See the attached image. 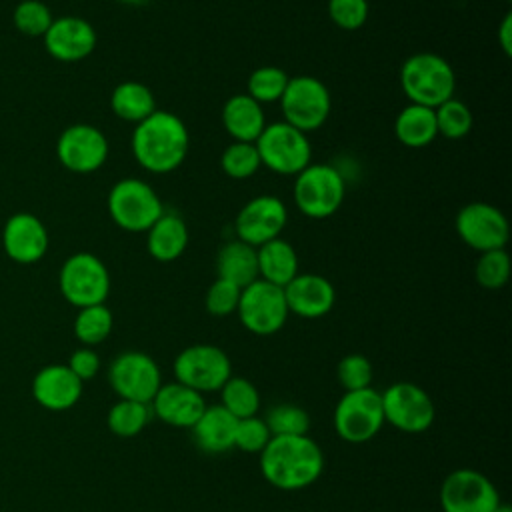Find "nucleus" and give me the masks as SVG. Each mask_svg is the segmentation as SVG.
Returning <instances> with one entry per match:
<instances>
[{
  "mask_svg": "<svg viewBox=\"0 0 512 512\" xmlns=\"http://www.w3.org/2000/svg\"><path fill=\"white\" fill-rule=\"evenodd\" d=\"M384 422H390L400 432L418 434L430 428L436 410L424 388L412 382H394L380 394Z\"/></svg>",
  "mask_w": 512,
  "mask_h": 512,
  "instance_id": "obj_13",
  "label": "nucleus"
},
{
  "mask_svg": "<svg viewBox=\"0 0 512 512\" xmlns=\"http://www.w3.org/2000/svg\"><path fill=\"white\" fill-rule=\"evenodd\" d=\"M296 208L314 220L332 216L344 202L346 184L342 174L330 164H308L294 180Z\"/></svg>",
  "mask_w": 512,
  "mask_h": 512,
  "instance_id": "obj_5",
  "label": "nucleus"
},
{
  "mask_svg": "<svg viewBox=\"0 0 512 512\" xmlns=\"http://www.w3.org/2000/svg\"><path fill=\"white\" fill-rule=\"evenodd\" d=\"M436 116V130L438 136H444L448 140H460L472 130V112L470 108L458 100V98H448L446 102L438 104L434 108Z\"/></svg>",
  "mask_w": 512,
  "mask_h": 512,
  "instance_id": "obj_34",
  "label": "nucleus"
},
{
  "mask_svg": "<svg viewBox=\"0 0 512 512\" xmlns=\"http://www.w3.org/2000/svg\"><path fill=\"white\" fill-rule=\"evenodd\" d=\"M12 18L14 26L26 36H44L54 20L50 8L40 0H22Z\"/></svg>",
  "mask_w": 512,
  "mask_h": 512,
  "instance_id": "obj_38",
  "label": "nucleus"
},
{
  "mask_svg": "<svg viewBox=\"0 0 512 512\" xmlns=\"http://www.w3.org/2000/svg\"><path fill=\"white\" fill-rule=\"evenodd\" d=\"M498 42H500V48L506 56L512 54V14L508 12L502 22H500V28H498Z\"/></svg>",
  "mask_w": 512,
  "mask_h": 512,
  "instance_id": "obj_44",
  "label": "nucleus"
},
{
  "mask_svg": "<svg viewBox=\"0 0 512 512\" xmlns=\"http://www.w3.org/2000/svg\"><path fill=\"white\" fill-rule=\"evenodd\" d=\"M494 512H512V510H510V506H508V504H502V502H500V504L496 506V510H494Z\"/></svg>",
  "mask_w": 512,
  "mask_h": 512,
  "instance_id": "obj_46",
  "label": "nucleus"
},
{
  "mask_svg": "<svg viewBox=\"0 0 512 512\" xmlns=\"http://www.w3.org/2000/svg\"><path fill=\"white\" fill-rule=\"evenodd\" d=\"M282 290L288 312L300 318L326 316L336 302V290L332 282L312 272H298Z\"/></svg>",
  "mask_w": 512,
  "mask_h": 512,
  "instance_id": "obj_20",
  "label": "nucleus"
},
{
  "mask_svg": "<svg viewBox=\"0 0 512 512\" xmlns=\"http://www.w3.org/2000/svg\"><path fill=\"white\" fill-rule=\"evenodd\" d=\"M324 470V454L308 436H272L260 452V472L278 490L314 484Z\"/></svg>",
  "mask_w": 512,
  "mask_h": 512,
  "instance_id": "obj_2",
  "label": "nucleus"
},
{
  "mask_svg": "<svg viewBox=\"0 0 512 512\" xmlns=\"http://www.w3.org/2000/svg\"><path fill=\"white\" fill-rule=\"evenodd\" d=\"M176 382L196 390L214 392L232 376L228 354L214 344H192L184 348L174 360Z\"/></svg>",
  "mask_w": 512,
  "mask_h": 512,
  "instance_id": "obj_11",
  "label": "nucleus"
},
{
  "mask_svg": "<svg viewBox=\"0 0 512 512\" xmlns=\"http://www.w3.org/2000/svg\"><path fill=\"white\" fill-rule=\"evenodd\" d=\"M254 144L262 166L280 176H296L312 160L308 136L284 120L266 124Z\"/></svg>",
  "mask_w": 512,
  "mask_h": 512,
  "instance_id": "obj_6",
  "label": "nucleus"
},
{
  "mask_svg": "<svg viewBox=\"0 0 512 512\" xmlns=\"http://www.w3.org/2000/svg\"><path fill=\"white\" fill-rule=\"evenodd\" d=\"M216 272L218 278L228 280L238 288H246L258 280L256 248L238 238L226 242L216 254Z\"/></svg>",
  "mask_w": 512,
  "mask_h": 512,
  "instance_id": "obj_27",
  "label": "nucleus"
},
{
  "mask_svg": "<svg viewBox=\"0 0 512 512\" xmlns=\"http://www.w3.org/2000/svg\"><path fill=\"white\" fill-rule=\"evenodd\" d=\"M368 0H328V16L334 26L354 32L368 20Z\"/></svg>",
  "mask_w": 512,
  "mask_h": 512,
  "instance_id": "obj_39",
  "label": "nucleus"
},
{
  "mask_svg": "<svg viewBox=\"0 0 512 512\" xmlns=\"http://www.w3.org/2000/svg\"><path fill=\"white\" fill-rule=\"evenodd\" d=\"M236 424L238 418H234L224 406H206L192 426V436L204 452L220 454L234 448Z\"/></svg>",
  "mask_w": 512,
  "mask_h": 512,
  "instance_id": "obj_24",
  "label": "nucleus"
},
{
  "mask_svg": "<svg viewBox=\"0 0 512 512\" xmlns=\"http://www.w3.org/2000/svg\"><path fill=\"white\" fill-rule=\"evenodd\" d=\"M270 438H272V434H270L264 418L248 416V418H240L236 424L234 446L248 454H260Z\"/></svg>",
  "mask_w": 512,
  "mask_h": 512,
  "instance_id": "obj_40",
  "label": "nucleus"
},
{
  "mask_svg": "<svg viewBox=\"0 0 512 512\" xmlns=\"http://www.w3.org/2000/svg\"><path fill=\"white\" fill-rule=\"evenodd\" d=\"M120 4H128V6H142V4H148L150 0H116Z\"/></svg>",
  "mask_w": 512,
  "mask_h": 512,
  "instance_id": "obj_45",
  "label": "nucleus"
},
{
  "mask_svg": "<svg viewBox=\"0 0 512 512\" xmlns=\"http://www.w3.org/2000/svg\"><path fill=\"white\" fill-rule=\"evenodd\" d=\"M258 278L284 288L298 274V254L282 236L268 240L256 248Z\"/></svg>",
  "mask_w": 512,
  "mask_h": 512,
  "instance_id": "obj_26",
  "label": "nucleus"
},
{
  "mask_svg": "<svg viewBox=\"0 0 512 512\" xmlns=\"http://www.w3.org/2000/svg\"><path fill=\"white\" fill-rule=\"evenodd\" d=\"M262 162L256 150L254 142H230L222 156H220V168L228 178L234 180H246L254 176L260 170Z\"/></svg>",
  "mask_w": 512,
  "mask_h": 512,
  "instance_id": "obj_35",
  "label": "nucleus"
},
{
  "mask_svg": "<svg viewBox=\"0 0 512 512\" xmlns=\"http://www.w3.org/2000/svg\"><path fill=\"white\" fill-rule=\"evenodd\" d=\"M290 76L278 66H258L250 72L246 80V94L258 104L278 102L284 94Z\"/></svg>",
  "mask_w": 512,
  "mask_h": 512,
  "instance_id": "obj_33",
  "label": "nucleus"
},
{
  "mask_svg": "<svg viewBox=\"0 0 512 512\" xmlns=\"http://www.w3.org/2000/svg\"><path fill=\"white\" fill-rule=\"evenodd\" d=\"M384 424L382 398L374 388L346 392L334 410V428L346 442L360 444L374 438Z\"/></svg>",
  "mask_w": 512,
  "mask_h": 512,
  "instance_id": "obj_10",
  "label": "nucleus"
},
{
  "mask_svg": "<svg viewBox=\"0 0 512 512\" xmlns=\"http://www.w3.org/2000/svg\"><path fill=\"white\" fill-rule=\"evenodd\" d=\"M190 232L186 222L172 212H164L146 230L148 254L158 262H172L184 254L188 248Z\"/></svg>",
  "mask_w": 512,
  "mask_h": 512,
  "instance_id": "obj_25",
  "label": "nucleus"
},
{
  "mask_svg": "<svg viewBox=\"0 0 512 512\" xmlns=\"http://www.w3.org/2000/svg\"><path fill=\"white\" fill-rule=\"evenodd\" d=\"M288 224L286 204L272 194H260L250 198L234 220L236 238L258 248L260 244L274 240Z\"/></svg>",
  "mask_w": 512,
  "mask_h": 512,
  "instance_id": "obj_17",
  "label": "nucleus"
},
{
  "mask_svg": "<svg viewBox=\"0 0 512 512\" xmlns=\"http://www.w3.org/2000/svg\"><path fill=\"white\" fill-rule=\"evenodd\" d=\"M400 88L410 104L436 108L454 96L456 74L446 58L434 52H416L400 66Z\"/></svg>",
  "mask_w": 512,
  "mask_h": 512,
  "instance_id": "obj_3",
  "label": "nucleus"
},
{
  "mask_svg": "<svg viewBox=\"0 0 512 512\" xmlns=\"http://www.w3.org/2000/svg\"><path fill=\"white\" fill-rule=\"evenodd\" d=\"M220 406H224L234 418H248L256 416L258 406H260V394L256 386L238 376H230L224 386L220 388Z\"/></svg>",
  "mask_w": 512,
  "mask_h": 512,
  "instance_id": "obj_32",
  "label": "nucleus"
},
{
  "mask_svg": "<svg viewBox=\"0 0 512 512\" xmlns=\"http://www.w3.org/2000/svg\"><path fill=\"white\" fill-rule=\"evenodd\" d=\"M58 286L62 296L76 308L104 304L110 294V272L96 254L76 252L64 260Z\"/></svg>",
  "mask_w": 512,
  "mask_h": 512,
  "instance_id": "obj_8",
  "label": "nucleus"
},
{
  "mask_svg": "<svg viewBox=\"0 0 512 512\" xmlns=\"http://www.w3.org/2000/svg\"><path fill=\"white\" fill-rule=\"evenodd\" d=\"M56 156L66 170L76 174H90L102 168L106 162L108 140L104 132L92 124H72L58 136Z\"/></svg>",
  "mask_w": 512,
  "mask_h": 512,
  "instance_id": "obj_16",
  "label": "nucleus"
},
{
  "mask_svg": "<svg viewBox=\"0 0 512 512\" xmlns=\"http://www.w3.org/2000/svg\"><path fill=\"white\" fill-rule=\"evenodd\" d=\"M222 126L234 142H256L266 128L262 104L246 92L230 96L222 106Z\"/></svg>",
  "mask_w": 512,
  "mask_h": 512,
  "instance_id": "obj_23",
  "label": "nucleus"
},
{
  "mask_svg": "<svg viewBox=\"0 0 512 512\" xmlns=\"http://www.w3.org/2000/svg\"><path fill=\"white\" fill-rule=\"evenodd\" d=\"M108 214L126 232H146L162 214L156 190L140 178H122L108 192Z\"/></svg>",
  "mask_w": 512,
  "mask_h": 512,
  "instance_id": "obj_4",
  "label": "nucleus"
},
{
  "mask_svg": "<svg viewBox=\"0 0 512 512\" xmlns=\"http://www.w3.org/2000/svg\"><path fill=\"white\" fill-rule=\"evenodd\" d=\"M112 312L106 304H94L78 308V314L74 318V336L84 346H96L104 342L112 332Z\"/></svg>",
  "mask_w": 512,
  "mask_h": 512,
  "instance_id": "obj_30",
  "label": "nucleus"
},
{
  "mask_svg": "<svg viewBox=\"0 0 512 512\" xmlns=\"http://www.w3.org/2000/svg\"><path fill=\"white\" fill-rule=\"evenodd\" d=\"M206 402L200 392L180 384H162L150 400V410L166 424L178 428H192L204 412Z\"/></svg>",
  "mask_w": 512,
  "mask_h": 512,
  "instance_id": "obj_22",
  "label": "nucleus"
},
{
  "mask_svg": "<svg viewBox=\"0 0 512 512\" xmlns=\"http://www.w3.org/2000/svg\"><path fill=\"white\" fill-rule=\"evenodd\" d=\"M48 230L30 212L12 214L2 230V248L18 264H34L48 252Z\"/></svg>",
  "mask_w": 512,
  "mask_h": 512,
  "instance_id": "obj_19",
  "label": "nucleus"
},
{
  "mask_svg": "<svg viewBox=\"0 0 512 512\" xmlns=\"http://www.w3.org/2000/svg\"><path fill=\"white\" fill-rule=\"evenodd\" d=\"M498 504L496 486L472 468L450 472L440 486L442 512H494Z\"/></svg>",
  "mask_w": 512,
  "mask_h": 512,
  "instance_id": "obj_15",
  "label": "nucleus"
},
{
  "mask_svg": "<svg viewBox=\"0 0 512 512\" xmlns=\"http://www.w3.org/2000/svg\"><path fill=\"white\" fill-rule=\"evenodd\" d=\"M264 422L272 436H302L310 430L308 412L294 404H278L270 408Z\"/></svg>",
  "mask_w": 512,
  "mask_h": 512,
  "instance_id": "obj_36",
  "label": "nucleus"
},
{
  "mask_svg": "<svg viewBox=\"0 0 512 512\" xmlns=\"http://www.w3.org/2000/svg\"><path fill=\"white\" fill-rule=\"evenodd\" d=\"M108 382L120 400L150 404L162 386V374L152 356L138 350H126L110 362Z\"/></svg>",
  "mask_w": 512,
  "mask_h": 512,
  "instance_id": "obj_12",
  "label": "nucleus"
},
{
  "mask_svg": "<svg viewBox=\"0 0 512 512\" xmlns=\"http://www.w3.org/2000/svg\"><path fill=\"white\" fill-rule=\"evenodd\" d=\"M150 404L134 402V400H118L106 416V424L112 434L120 438H132L144 430L150 422Z\"/></svg>",
  "mask_w": 512,
  "mask_h": 512,
  "instance_id": "obj_31",
  "label": "nucleus"
},
{
  "mask_svg": "<svg viewBox=\"0 0 512 512\" xmlns=\"http://www.w3.org/2000/svg\"><path fill=\"white\" fill-rule=\"evenodd\" d=\"M130 146L136 162L144 170L168 174L186 160L190 136L180 116L168 110H154L134 126Z\"/></svg>",
  "mask_w": 512,
  "mask_h": 512,
  "instance_id": "obj_1",
  "label": "nucleus"
},
{
  "mask_svg": "<svg viewBox=\"0 0 512 512\" xmlns=\"http://www.w3.org/2000/svg\"><path fill=\"white\" fill-rule=\"evenodd\" d=\"M236 312L242 326L256 336L276 334L290 314L284 290L260 278L242 288Z\"/></svg>",
  "mask_w": 512,
  "mask_h": 512,
  "instance_id": "obj_9",
  "label": "nucleus"
},
{
  "mask_svg": "<svg viewBox=\"0 0 512 512\" xmlns=\"http://www.w3.org/2000/svg\"><path fill=\"white\" fill-rule=\"evenodd\" d=\"M474 278L482 288H488V290L502 288L510 278L508 252L504 248L480 252L476 266H474Z\"/></svg>",
  "mask_w": 512,
  "mask_h": 512,
  "instance_id": "obj_37",
  "label": "nucleus"
},
{
  "mask_svg": "<svg viewBox=\"0 0 512 512\" xmlns=\"http://www.w3.org/2000/svg\"><path fill=\"white\" fill-rule=\"evenodd\" d=\"M66 366L84 382V380H90V378H94L98 374L100 358H98V354L90 346H82V348L72 352V356H70Z\"/></svg>",
  "mask_w": 512,
  "mask_h": 512,
  "instance_id": "obj_43",
  "label": "nucleus"
},
{
  "mask_svg": "<svg viewBox=\"0 0 512 512\" xmlns=\"http://www.w3.org/2000/svg\"><path fill=\"white\" fill-rule=\"evenodd\" d=\"M280 102L284 122L308 134L318 130L330 116L332 98L322 80L316 76H290Z\"/></svg>",
  "mask_w": 512,
  "mask_h": 512,
  "instance_id": "obj_7",
  "label": "nucleus"
},
{
  "mask_svg": "<svg viewBox=\"0 0 512 512\" xmlns=\"http://www.w3.org/2000/svg\"><path fill=\"white\" fill-rule=\"evenodd\" d=\"M456 234L472 250L486 252L506 248L510 224L504 212L488 202H470L456 214Z\"/></svg>",
  "mask_w": 512,
  "mask_h": 512,
  "instance_id": "obj_14",
  "label": "nucleus"
},
{
  "mask_svg": "<svg viewBox=\"0 0 512 512\" xmlns=\"http://www.w3.org/2000/svg\"><path fill=\"white\" fill-rule=\"evenodd\" d=\"M42 38L48 54L60 62H80L88 58L98 42L94 26L80 16L54 18Z\"/></svg>",
  "mask_w": 512,
  "mask_h": 512,
  "instance_id": "obj_18",
  "label": "nucleus"
},
{
  "mask_svg": "<svg viewBox=\"0 0 512 512\" xmlns=\"http://www.w3.org/2000/svg\"><path fill=\"white\" fill-rule=\"evenodd\" d=\"M34 400L54 412L72 408L82 396V380L66 364H48L32 380Z\"/></svg>",
  "mask_w": 512,
  "mask_h": 512,
  "instance_id": "obj_21",
  "label": "nucleus"
},
{
  "mask_svg": "<svg viewBox=\"0 0 512 512\" xmlns=\"http://www.w3.org/2000/svg\"><path fill=\"white\" fill-rule=\"evenodd\" d=\"M336 374L346 392L368 388L372 382V364L362 354H348L340 360Z\"/></svg>",
  "mask_w": 512,
  "mask_h": 512,
  "instance_id": "obj_41",
  "label": "nucleus"
},
{
  "mask_svg": "<svg viewBox=\"0 0 512 512\" xmlns=\"http://www.w3.org/2000/svg\"><path fill=\"white\" fill-rule=\"evenodd\" d=\"M394 136L408 148H424L436 140V116L434 108L408 104L394 118Z\"/></svg>",
  "mask_w": 512,
  "mask_h": 512,
  "instance_id": "obj_28",
  "label": "nucleus"
},
{
  "mask_svg": "<svg viewBox=\"0 0 512 512\" xmlns=\"http://www.w3.org/2000/svg\"><path fill=\"white\" fill-rule=\"evenodd\" d=\"M110 108L120 120L138 124L156 110V100L146 84L138 80H126L112 90Z\"/></svg>",
  "mask_w": 512,
  "mask_h": 512,
  "instance_id": "obj_29",
  "label": "nucleus"
},
{
  "mask_svg": "<svg viewBox=\"0 0 512 512\" xmlns=\"http://www.w3.org/2000/svg\"><path fill=\"white\" fill-rule=\"evenodd\" d=\"M240 292H242V288H238L236 284H232L228 280H222V278H216L210 284V288L206 292V298H204L206 310L212 316H228V314L236 312L238 302H240Z\"/></svg>",
  "mask_w": 512,
  "mask_h": 512,
  "instance_id": "obj_42",
  "label": "nucleus"
}]
</instances>
